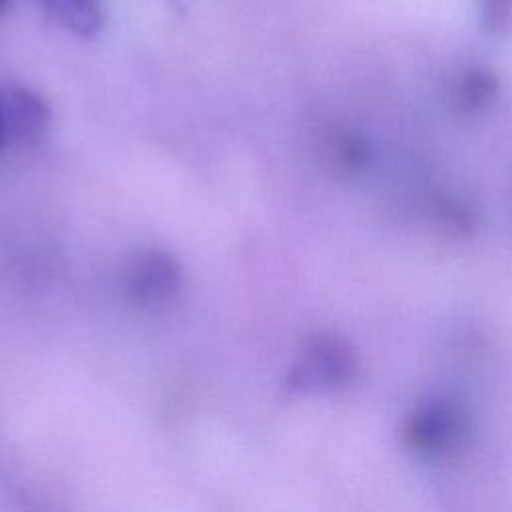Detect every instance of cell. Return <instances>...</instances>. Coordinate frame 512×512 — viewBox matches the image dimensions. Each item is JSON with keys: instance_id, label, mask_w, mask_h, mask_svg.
Segmentation results:
<instances>
[{"instance_id": "cell-7", "label": "cell", "mask_w": 512, "mask_h": 512, "mask_svg": "<svg viewBox=\"0 0 512 512\" xmlns=\"http://www.w3.org/2000/svg\"><path fill=\"white\" fill-rule=\"evenodd\" d=\"M328 156L336 170L344 174L362 172L372 160L370 142L352 130H338L328 144Z\"/></svg>"}, {"instance_id": "cell-9", "label": "cell", "mask_w": 512, "mask_h": 512, "mask_svg": "<svg viewBox=\"0 0 512 512\" xmlns=\"http://www.w3.org/2000/svg\"><path fill=\"white\" fill-rule=\"evenodd\" d=\"M8 140V134H6V122H4V112H2V102H0V150L4 148Z\"/></svg>"}, {"instance_id": "cell-5", "label": "cell", "mask_w": 512, "mask_h": 512, "mask_svg": "<svg viewBox=\"0 0 512 512\" xmlns=\"http://www.w3.org/2000/svg\"><path fill=\"white\" fill-rule=\"evenodd\" d=\"M44 8L70 32L92 38L104 24L100 0H40Z\"/></svg>"}, {"instance_id": "cell-4", "label": "cell", "mask_w": 512, "mask_h": 512, "mask_svg": "<svg viewBox=\"0 0 512 512\" xmlns=\"http://www.w3.org/2000/svg\"><path fill=\"white\" fill-rule=\"evenodd\" d=\"M460 434V416L446 404L420 408L406 426V440L420 452H436L450 446Z\"/></svg>"}, {"instance_id": "cell-1", "label": "cell", "mask_w": 512, "mask_h": 512, "mask_svg": "<svg viewBox=\"0 0 512 512\" xmlns=\"http://www.w3.org/2000/svg\"><path fill=\"white\" fill-rule=\"evenodd\" d=\"M354 358L346 342L322 334L312 338L288 372L286 384L294 392L330 390L348 380Z\"/></svg>"}, {"instance_id": "cell-2", "label": "cell", "mask_w": 512, "mask_h": 512, "mask_svg": "<svg viewBox=\"0 0 512 512\" xmlns=\"http://www.w3.org/2000/svg\"><path fill=\"white\" fill-rule=\"evenodd\" d=\"M182 282L180 264L172 254L158 248H142L130 254L122 272L126 296L140 306L170 300Z\"/></svg>"}, {"instance_id": "cell-3", "label": "cell", "mask_w": 512, "mask_h": 512, "mask_svg": "<svg viewBox=\"0 0 512 512\" xmlns=\"http://www.w3.org/2000/svg\"><path fill=\"white\" fill-rule=\"evenodd\" d=\"M6 134L18 144H34L50 124V108L30 88H12L2 98Z\"/></svg>"}, {"instance_id": "cell-6", "label": "cell", "mask_w": 512, "mask_h": 512, "mask_svg": "<svg viewBox=\"0 0 512 512\" xmlns=\"http://www.w3.org/2000/svg\"><path fill=\"white\" fill-rule=\"evenodd\" d=\"M498 92V78L486 68H468L454 82V102L464 112H476L488 106Z\"/></svg>"}, {"instance_id": "cell-10", "label": "cell", "mask_w": 512, "mask_h": 512, "mask_svg": "<svg viewBox=\"0 0 512 512\" xmlns=\"http://www.w3.org/2000/svg\"><path fill=\"white\" fill-rule=\"evenodd\" d=\"M8 4H10V0H0V14H2V12H6Z\"/></svg>"}, {"instance_id": "cell-8", "label": "cell", "mask_w": 512, "mask_h": 512, "mask_svg": "<svg viewBox=\"0 0 512 512\" xmlns=\"http://www.w3.org/2000/svg\"><path fill=\"white\" fill-rule=\"evenodd\" d=\"M478 10L488 34H504L512 24V0H478Z\"/></svg>"}]
</instances>
